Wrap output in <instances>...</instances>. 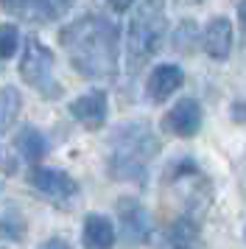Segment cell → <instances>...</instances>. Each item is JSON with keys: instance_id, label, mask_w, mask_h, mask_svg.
Segmentation results:
<instances>
[{"instance_id": "1", "label": "cell", "mask_w": 246, "mask_h": 249, "mask_svg": "<svg viewBox=\"0 0 246 249\" xmlns=\"http://www.w3.org/2000/svg\"><path fill=\"white\" fill-rule=\"evenodd\" d=\"M73 70L84 79H109L118 70L121 28L104 14H81L59 31Z\"/></svg>"}, {"instance_id": "9", "label": "cell", "mask_w": 246, "mask_h": 249, "mask_svg": "<svg viewBox=\"0 0 246 249\" xmlns=\"http://www.w3.org/2000/svg\"><path fill=\"white\" fill-rule=\"evenodd\" d=\"M182 84H185V70L179 68V65H171V62L157 65V68L148 73V79H145L148 101H154V104L168 101V98H171Z\"/></svg>"}, {"instance_id": "5", "label": "cell", "mask_w": 246, "mask_h": 249, "mask_svg": "<svg viewBox=\"0 0 246 249\" xmlns=\"http://www.w3.org/2000/svg\"><path fill=\"white\" fill-rule=\"evenodd\" d=\"M28 182H31L34 191H39L42 196L53 199V202L65 204L73 202L78 196V182L67 174V171L59 168H45V165H34L28 171Z\"/></svg>"}, {"instance_id": "6", "label": "cell", "mask_w": 246, "mask_h": 249, "mask_svg": "<svg viewBox=\"0 0 246 249\" xmlns=\"http://www.w3.org/2000/svg\"><path fill=\"white\" fill-rule=\"evenodd\" d=\"M115 210H118L121 232L129 244H145L151 238V215L143 207V202H137L134 196H121Z\"/></svg>"}, {"instance_id": "4", "label": "cell", "mask_w": 246, "mask_h": 249, "mask_svg": "<svg viewBox=\"0 0 246 249\" xmlns=\"http://www.w3.org/2000/svg\"><path fill=\"white\" fill-rule=\"evenodd\" d=\"M53 62H56L53 51L48 45H42L36 36L25 39L22 59H20V76L28 87H34L42 98H51V101L62 95V84L53 76Z\"/></svg>"}, {"instance_id": "23", "label": "cell", "mask_w": 246, "mask_h": 249, "mask_svg": "<svg viewBox=\"0 0 246 249\" xmlns=\"http://www.w3.org/2000/svg\"><path fill=\"white\" fill-rule=\"evenodd\" d=\"M238 23L246 28V0H241V3H238Z\"/></svg>"}, {"instance_id": "13", "label": "cell", "mask_w": 246, "mask_h": 249, "mask_svg": "<svg viewBox=\"0 0 246 249\" xmlns=\"http://www.w3.org/2000/svg\"><path fill=\"white\" fill-rule=\"evenodd\" d=\"M199 241V221L193 215H179L174 224L168 227V244L174 249H193Z\"/></svg>"}, {"instance_id": "8", "label": "cell", "mask_w": 246, "mask_h": 249, "mask_svg": "<svg viewBox=\"0 0 246 249\" xmlns=\"http://www.w3.org/2000/svg\"><path fill=\"white\" fill-rule=\"evenodd\" d=\"M67 109H70V115H73L84 129L95 132V129H101V126L106 124L109 95H106V90H89V92H84V95L73 98Z\"/></svg>"}, {"instance_id": "11", "label": "cell", "mask_w": 246, "mask_h": 249, "mask_svg": "<svg viewBox=\"0 0 246 249\" xmlns=\"http://www.w3.org/2000/svg\"><path fill=\"white\" fill-rule=\"evenodd\" d=\"M115 238H118V230L112 224V218L101 213H89L84 218V227H81V244L84 249H112L115 247Z\"/></svg>"}, {"instance_id": "26", "label": "cell", "mask_w": 246, "mask_h": 249, "mask_svg": "<svg viewBox=\"0 0 246 249\" xmlns=\"http://www.w3.org/2000/svg\"><path fill=\"white\" fill-rule=\"evenodd\" d=\"M244 241H246V230H244Z\"/></svg>"}, {"instance_id": "19", "label": "cell", "mask_w": 246, "mask_h": 249, "mask_svg": "<svg viewBox=\"0 0 246 249\" xmlns=\"http://www.w3.org/2000/svg\"><path fill=\"white\" fill-rule=\"evenodd\" d=\"M0 6L11 14H25L28 6H31V0H0Z\"/></svg>"}, {"instance_id": "7", "label": "cell", "mask_w": 246, "mask_h": 249, "mask_svg": "<svg viewBox=\"0 0 246 249\" xmlns=\"http://www.w3.org/2000/svg\"><path fill=\"white\" fill-rule=\"evenodd\" d=\"M201 104L196 98H179L162 115V132L174 137H196L201 129Z\"/></svg>"}, {"instance_id": "2", "label": "cell", "mask_w": 246, "mask_h": 249, "mask_svg": "<svg viewBox=\"0 0 246 249\" xmlns=\"http://www.w3.org/2000/svg\"><path fill=\"white\" fill-rule=\"evenodd\" d=\"M159 154V137L148 121H126L115 126L106 146V174L118 182L145 185L148 168Z\"/></svg>"}, {"instance_id": "17", "label": "cell", "mask_w": 246, "mask_h": 249, "mask_svg": "<svg viewBox=\"0 0 246 249\" xmlns=\"http://www.w3.org/2000/svg\"><path fill=\"white\" fill-rule=\"evenodd\" d=\"M20 48V28L14 23H0V62H6Z\"/></svg>"}, {"instance_id": "22", "label": "cell", "mask_w": 246, "mask_h": 249, "mask_svg": "<svg viewBox=\"0 0 246 249\" xmlns=\"http://www.w3.org/2000/svg\"><path fill=\"white\" fill-rule=\"evenodd\" d=\"M137 0H109V6L115 9V12H126V9H132Z\"/></svg>"}, {"instance_id": "24", "label": "cell", "mask_w": 246, "mask_h": 249, "mask_svg": "<svg viewBox=\"0 0 246 249\" xmlns=\"http://www.w3.org/2000/svg\"><path fill=\"white\" fill-rule=\"evenodd\" d=\"M0 165H3L6 171H14V162H9V154H6L3 148H0Z\"/></svg>"}, {"instance_id": "20", "label": "cell", "mask_w": 246, "mask_h": 249, "mask_svg": "<svg viewBox=\"0 0 246 249\" xmlns=\"http://www.w3.org/2000/svg\"><path fill=\"white\" fill-rule=\"evenodd\" d=\"M39 249H73L67 241H62V238H51V241H45Z\"/></svg>"}, {"instance_id": "18", "label": "cell", "mask_w": 246, "mask_h": 249, "mask_svg": "<svg viewBox=\"0 0 246 249\" xmlns=\"http://www.w3.org/2000/svg\"><path fill=\"white\" fill-rule=\"evenodd\" d=\"M0 235L9 238V241H20L25 235V221L14 210H9L6 215H0Z\"/></svg>"}, {"instance_id": "12", "label": "cell", "mask_w": 246, "mask_h": 249, "mask_svg": "<svg viewBox=\"0 0 246 249\" xmlns=\"http://www.w3.org/2000/svg\"><path fill=\"white\" fill-rule=\"evenodd\" d=\"M14 148H17V154H20L25 162H31L36 165L39 160L48 154V140L39 129H34V126H22L20 135L14 137Z\"/></svg>"}, {"instance_id": "10", "label": "cell", "mask_w": 246, "mask_h": 249, "mask_svg": "<svg viewBox=\"0 0 246 249\" xmlns=\"http://www.w3.org/2000/svg\"><path fill=\"white\" fill-rule=\"evenodd\" d=\"M232 23L227 17H212L210 23L204 25V34H201V45H204V53L215 62H224L232 53Z\"/></svg>"}, {"instance_id": "15", "label": "cell", "mask_w": 246, "mask_h": 249, "mask_svg": "<svg viewBox=\"0 0 246 249\" xmlns=\"http://www.w3.org/2000/svg\"><path fill=\"white\" fill-rule=\"evenodd\" d=\"M73 3L76 0H31V6H28V17L34 20H39V23H56V20H62L70 9H73Z\"/></svg>"}, {"instance_id": "14", "label": "cell", "mask_w": 246, "mask_h": 249, "mask_svg": "<svg viewBox=\"0 0 246 249\" xmlns=\"http://www.w3.org/2000/svg\"><path fill=\"white\" fill-rule=\"evenodd\" d=\"M22 109V95L17 87H0V135H6L11 126L17 124V115Z\"/></svg>"}, {"instance_id": "16", "label": "cell", "mask_w": 246, "mask_h": 249, "mask_svg": "<svg viewBox=\"0 0 246 249\" xmlns=\"http://www.w3.org/2000/svg\"><path fill=\"white\" fill-rule=\"evenodd\" d=\"M199 39H201L199 23H196V20H182V23L174 28L171 45H174V51H179V53H190L193 48L199 45Z\"/></svg>"}, {"instance_id": "25", "label": "cell", "mask_w": 246, "mask_h": 249, "mask_svg": "<svg viewBox=\"0 0 246 249\" xmlns=\"http://www.w3.org/2000/svg\"><path fill=\"white\" fill-rule=\"evenodd\" d=\"M179 3H188V6H199V3H204V0H179Z\"/></svg>"}, {"instance_id": "21", "label": "cell", "mask_w": 246, "mask_h": 249, "mask_svg": "<svg viewBox=\"0 0 246 249\" xmlns=\"http://www.w3.org/2000/svg\"><path fill=\"white\" fill-rule=\"evenodd\" d=\"M229 112H232V121H238V124H246V104H235Z\"/></svg>"}, {"instance_id": "3", "label": "cell", "mask_w": 246, "mask_h": 249, "mask_svg": "<svg viewBox=\"0 0 246 249\" xmlns=\"http://www.w3.org/2000/svg\"><path fill=\"white\" fill-rule=\"evenodd\" d=\"M165 31V0H143L134 9L129 28H126V68H129V73H137L151 62V56L162 48Z\"/></svg>"}]
</instances>
